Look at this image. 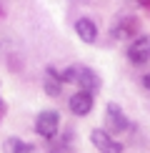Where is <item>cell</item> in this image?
<instances>
[{"label":"cell","mask_w":150,"mask_h":153,"mask_svg":"<svg viewBox=\"0 0 150 153\" xmlns=\"http://www.w3.org/2000/svg\"><path fill=\"white\" fill-rule=\"evenodd\" d=\"M3 151L5 153H33V146L23 143L20 138H8L5 146H3Z\"/></svg>","instance_id":"cell-8"},{"label":"cell","mask_w":150,"mask_h":153,"mask_svg":"<svg viewBox=\"0 0 150 153\" xmlns=\"http://www.w3.org/2000/svg\"><path fill=\"white\" fill-rule=\"evenodd\" d=\"M143 85H145V91H150V73L143 75Z\"/></svg>","instance_id":"cell-11"},{"label":"cell","mask_w":150,"mask_h":153,"mask_svg":"<svg viewBox=\"0 0 150 153\" xmlns=\"http://www.w3.org/2000/svg\"><path fill=\"white\" fill-rule=\"evenodd\" d=\"M75 33L80 35L83 43H95L98 28H95V23H93L90 18H80V20H75Z\"/></svg>","instance_id":"cell-7"},{"label":"cell","mask_w":150,"mask_h":153,"mask_svg":"<svg viewBox=\"0 0 150 153\" xmlns=\"http://www.w3.org/2000/svg\"><path fill=\"white\" fill-rule=\"evenodd\" d=\"M90 141L95 143V148L100 153H123V146L120 143H115L112 141V136L108 131H103V128H95L90 133Z\"/></svg>","instance_id":"cell-3"},{"label":"cell","mask_w":150,"mask_h":153,"mask_svg":"<svg viewBox=\"0 0 150 153\" xmlns=\"http://www.w3.org/2000/svg\"><path fill=\"white\" fill-rule=\"evenodd\" d=\"M70 111L75 113V116H88V113L93 111V95L90 93H75L70 98Z\"/></svg>","instance_id":"cell-6"},{"label":"cell","mask_w":150,"mask_h":153,"mask_svg":"<svg viewBox=\"0 0 150 153\" xmlns=\"http://www.w3.org/2000/svg\"><path fill=\"white\" fill-rule=\"evenodd\" d=\"M58 126H60V116L58 111H43L40 116L35 118V133L43 138H53L58 133Z\"/></svg>","instance_id":"cell-1"},{"label":"cell","mask_w":150,"mask_h":153,"mask_svg":"<svg viewBox=\"0 0 150 153\" xmlns=\"http://www.w3.org/2000/svg\"><path fill=\"white\" fill-rule=\"evenodd\" d=\"M138 30V20H123L120 28H112V35H118V38H128V35H133Z\"/></svg>","instance_id":"cell-9"},{"label":"cell","mask_w":150,"mask_h":153,"mask_svg":"<svg viewBox=\"0 0 150 153\" xmlns=\"http://www.w3.org/2000/svg\"><path fill=\"white\" fill-rule=\"evenodd\" d=\"M128 58L133 65H145L148 58H150V35H140L130 43L128 48Z\"/></svg>","instance_id":"cell-2"},{"label":"cell","mask_w":150,"mask_h":153,"mask_svg":"<svg viewBox=\"0 0 150 153\" xmlns=\"http://www.w3.org/2000/svg\"><path fill=\"white\" fill-rule=\"evenodd\" d=\"M78 83L83 85V93H98L100 91V78L90 68H78Z\"/></svg>","instance_id":"cell-5"},{"label":"cell","mask_w":150,"mask_h":153,"mask_svg":"<svg viewBox=\"0 0 150 153\" xmlns=\"http://www.w3.org/2000/svg\"><path fill=\"white\" fill-rule=\"evenodd\" d=\"M60 88H62L60 80H48V83H45V93H48V95H58Z\"/></svg>","instance_id":"cell-10"},{"label":"cell","mask_w":150,"mask_h":153,"mask_svg":"<svg viewBox=\"0 0 150 153\" xmlns=\"http://www.w3.org/2000/svg\"><path fill=\"white\" fill-rule=\"evenodd\" d=\"M105 123H108V131H112V133H123L125 128H128V118H125V113L120 111V105L108 103V111H105Z\"/></svg>","instance_id":"cell-4"}]
</instances>
